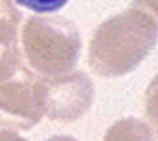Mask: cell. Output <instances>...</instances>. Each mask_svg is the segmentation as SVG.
I'll return each mask as SVG.
<instances>
[{"label": "cell", "instance_id": "obj_3", "mask_svg": "<svg viewBox=\"0 0 158 141\" xmlns=\"http://www.w3.org/2000/svg\"><path fill=\"white\" fill-rule=\"evenodd\" d=\"M35 94L43 115L51 120L72 122L89 111L95 87L83 70L35 79Z\"/></svg>", "mask_w": 158, "mask_h": 141}, {"label": "cell", "instance_id": "obj_4", "mask_svg": "<svg viewBox=\"0 0 158 141\" xmlns=\"http://www.w3.org/2000/svg\"><path fill=\"white\" fill-rule=\"evenodd\" d=\"M35 77L23 66L9 79L0 80V126L28 130L43 114L35 94Z\"/></svg>", "mask_w": 158, "mask_h": 141}, {"label": "cell", "instance_id": "obj_9", "mask_svg": "<svg viewBox=\"0 0 158 141\" xmlns=\"http://www.w3.org/2000/svg\"><path fill=\"white\" fill-rule=\"evenodd\" d=\"M133 5L158 20V0H133Z\"/></svg>", "mask_w": 158, "mask_h": 141}, {"label": "cell", "instance_id": "obj_1", "mask_svg": "<svg viewBox=\"0 0 158 141\" xmlns=\"http://www.w3.org/2000/svg\"><path fill=\"white\" fill-rule=\"evenodd\" d=\"M158 41V24L138 7L104 21L94 32L88 64L99 77L112 78L132 72Z\"/></svg>", "mask_w": 158, "mask_h": 141}, {"label": "cell", "instance_id": "obj_10", "mask_svg": "<svg viewBox=\"0 0 158 141\" xmlns=\"http://www.w3.org/2000/svg\"><path fill=\"white\" fill-rule=\"evenodd\" d=\"M0 141H27L12 130H0Z\"/></svg>", "mask_w": 158, "mask_h": 141}, {"label": "cell", "instance_id": "obj_8", "mask_svg": "<svg viewBox=\"0 0 158 141\" xmlns=\"http://www.w3.org/2000/svg\"><path fill=\"white\" fill-rule=\"evenodd\" d=\"M19 5L25 6L35 12H54L62 9L68 0H15Z\"/></svg>", "mask_w": 158, "mask_h": 141}, {"label": "cell", "instance_id": "obj_7", "mask_svg": "<svg viewBox=\"0 0 158 141\" xmlns=\"http://www.w3.org/2000/svg\"><path fill=\"white\" fill-rule=\"evenodd\" d=\"M144 116L149 129L154 131L158 139V74L149 83L144 94Z\"/></svg>", "mask_w": 158, "mask_h": 141}, {"label": "cell", "instance_id": "obj_5", "mask_svg": "<svg viewBox=\"0 0 158 141\" xmlns=\"http://www.w3.org/2000/svg\"><path fill=\"white\" fill-rule=\"evenodd\" d=\"M21 14L11 0H0V80L15 75L22 67L19 48Z\"/></svg>", "mask_w": 158, "mask_h": 141}, {"label": "cell", "instance_id": "obj_11", "mask_svg": "<svg viewBox=\"0 0 158 141\" xmlns=\"http://www.w3.org/2000/svg\"><path fill=\"white\" fill-rule=\"evenodd\" d=\"M47 141H78V140L74 139L73 136H69V135H57V136L48 139Z\"/></svg>", "mask_w": 158, "mask_h": 141}, {"label": "cell", "instance_id": "obj_6", "mask_svg": "<svg viewBox=\"0 0 158 141\" xmlns=\"http://www.w3.org/2000/svg\"><path fill=\"white\" fill-rule=\"evenodd\" d=\"M104 141H154V136L143 121L136 118H126L117 120L107 129Z\"/></svg>", "mask_w": 158, "mask_h": 141}, {"label": "cell", "instance_id": "obj_2", "mask_svg": "<svg viewBox=\"0 0 158 141\" xmlns=\"http://www.w3.org/2000/svg\"><path fill=\"white\" fill-rule=\"evenodd\" d=\"M30 67L42 77L70 72L80 54L81 40L75 25L63 16H31L21 31Z\"/></svg>", "mask_w": 158, "mask_h": 141}]
</instances>
